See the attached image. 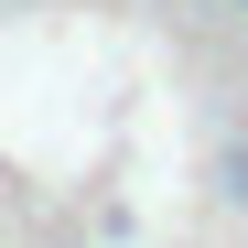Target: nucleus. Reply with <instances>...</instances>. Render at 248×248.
I'll return each mask as SVG.
<instances>
[{
    "instance_id": "nucleus-1",
    "label": "nucleus",
    "mask_w": 248,
    "mask_h": 248,
    "mask_svg": "<svg viewBox=\"0 0 248 248\" xmlns=\"http://www.w3.org/2000/svg\"><path fill=\"white\" fill-rule=\"evenodd\" d=\"M216 194H227V205H248V140H227V151H216Z\"/></svg>"
},
{
    "instance_id": "nucleus-2",
    "label": "nucleus",
    "mask_w": 248,
    "mask_h": 248,
    "mask_svg": "<svg viewBox=\"0 0 248 248\" xmlns=\"http://www.w3.org/2000/svg\"><path fill=\"white\" fill-rule=\"evenodd\" d=\"M227 11H248V0H227Z\"/></svg>"
}]
</instances>
